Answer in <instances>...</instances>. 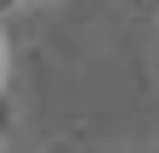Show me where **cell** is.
<instances>
[]
</instances>
